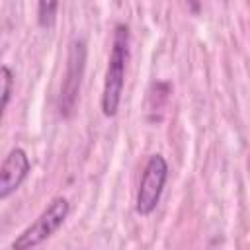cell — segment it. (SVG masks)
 <instances>
[{"label":"cell","mask_w":250,"mask_h":250,"mask_svg":"<svg viewBox=\"0 0 250 250\" xmlns=\"http://www.w3.org/2000/svg\"><path fill=\"white\" fill-rule=\"evenodd\" d=\"M127 57H129V29L125 25H117L113 35L109 64L105 72V82H104V96H102V109H104V115L107 117L117 113V107L121 102Z\"/></svg>","instance_id":"obj_1"},{"label":"cell","mask_w":250,"mask_h":250,"mask_svg":"<svg viewBox=\"0 0 250 250\" xmlns=\"http://www.w3.org/2000/svg\"><path fill=\"white\" fill-rule=\"evenodd\" d=\"M68 215V201L64 197H55L47 209L12 242L14 250H29L47 240L66 219Z\"/></svg>","instance_id":"obj_2"},{"label":"cell","mask_w":250,"mask_h":250,"mask_svg":"<svg viewBox=\"0 0 250 250\" xmlns=\"http://www.w3.org/2000/svg\"><path fill=\"white\" fill-rule=\"evenodd\" d=\"M168 178V164L160 154L150 156V160L145 166L143 178H141V186L137 191V213L141 215H148L154 211V207L158 205L162 188L166 184Z\"/></svg>","instance_id":"obj_3"},{"label":"cell","mask_w":250,"mask_h":250,"mask_svg":"<svg viewBox=\"0 0 250 250\" xmlns=\"http://www.w3.org/2000/svg\"><path fill=\"white\" fill-rule=\"evenodd\" d=\"M84 59H86V49L82 41H74L70 45L68 53V66H66V78L61 88V111L68 115L74 107L78 90H80V76L84 70Z\"/></svg>","instance_id":"obj_4"},{"label":"cell","mask_w":250,"mask_h":250,"mask_svg":"<svg viewBox=\"0 0 250 250\" xmlns=\"http://www.w3.org/2000/svg\"><path fill=\"white\" fill-rule=\"evenodd\" d=\"M29 172V158L21 148L10 150L0 168V199H6L12 191L20 188Z\"/></svg>","instance_id":"obj_5"},{"label":"cell","mask_w":250,"mask_h":250,"mask_svg":"<svg viewBox=\"0 0 250 250\" xmlns=\"http://www.w3.org/2000/svg\"><path fill=\"white\" fill-rule=\"evenodd\" d=\"M55 10H57V2H41L39 4V23L41 25H51Z\"/></svg>","instance_id":"obj_6"},{"label":"cell","mask_w":250,"mask_h":250,"mask_svg":"<svg viewBox=\"0 0 250 250\" xmlns=\"http://www.w3.org/2000/svg\"><path fill=\"white\" fill-rule=\"evenodd\" d=\"M12 72L8 66H2V107L8 105V100H10V94H12Z\"/></svg>","instance_id":"obj_7"}]
</instances>
